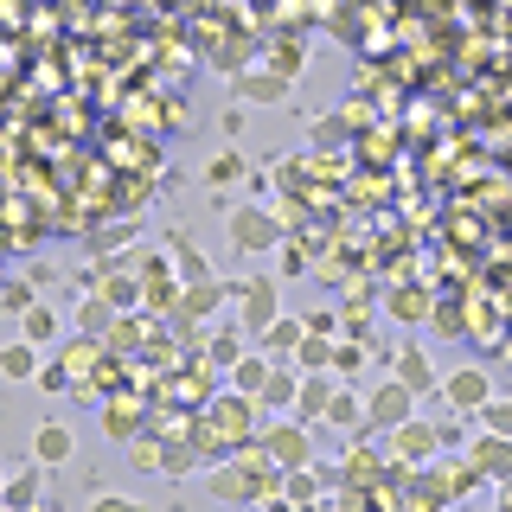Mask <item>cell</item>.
Here are the masks:
<instances>
[{"label": "cell", "mask_w": 512, "mask_h": 512, "mask_svg": "<svg viewBox=\"0 0 512 512\" xmlns=\"http://www.w3.org/2000/svg\"><path fill=\"white\" fill-rule=\"evenodd\" d=\"M269 448H276V461H288V468H301V461H308V436H301V429H276Z\"/></svg>", "instance_id": "cell-3"}, {"label": "cell", "mask_w": 512, "mask_h": 512, "mask_svg": "<svg viewBox=\"0 0 512 512\" xmlns=\"http://www.w3.org/2000/svg\"><path fill=\"white\" fill-rule=\"evenodd\" d=\"M71 448H77V442H71V429H64V423H45V429H39V442H32V455H39L45 468H58V461H71Z\"/></svg>", "instance_id": "cell-1"}, {"label": "cell", "mask_w": 512, "mask_h": 512, "mask_svg": "<svg viewBox=\"0 0 512 512\" xmlns=\"http://www.w3.org/2000/svg\"><path fill=\"white\" fill-rule=\"evenodd\" d=\"M404 410H410V391H404V384H391V391L372 397V416H378V423H404Z\"/></svg>", "instance_id": "cell-2"}, {"label": "cell", "mask_w": 512, "mask_h": 512, "mask_svg": "<svg viewBox=\"0 0 512 512\" xmlns=\"http://www.w3.org/2000/svg\"><path fill=\"white\" fill-rule=\"evenodd\" d=\"M0 372H7L13 384H20V378H32V372H39V359H32V340H26V346H7V352H0Z\"/></svg>", "instance_id": "cell-4"}, {"label": "cell", "mask_w": 512, "mask_h": 512, "mask_svg": "<svg viewBox=\"0 0 512 512\" xmlns=\"http://www.w3.org/2000/svg\"><path fill=\"white\" fill-rule=\"evenodd\" d=\"M404 384H410V391H423V384H429V372H423V352H404Z\"/></svg>", "instance_id": "cell-5"}, {"label": "cell", "mask_w": 512, "mask_h": 512, "mask_svg": "<svg viewBox=\"0 0 512 512\" xmlns=\"http://www.w3.org/2000/svg\"><path fill=\"white\" fill-rule=\"evenodd\" d=\"M52 333H58L52 314H26V340H52Z\"/></svg>", "instance_id": "cell-6"}, {"label": "cell", "mask_w": 512, "mask_h": 512, "mask_svg": "<svg viewBox=\"0 0 512 512\" xmlns=\"http://www.w3.org/2000/svg\"><path fill=\"white\" fill-rule=\"evenodd\" d=\"M96 512H141V506H128V500H96Z\"/></svg>", "instance_id": "cell-7"}]
</instances>
